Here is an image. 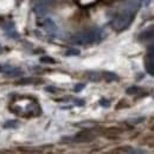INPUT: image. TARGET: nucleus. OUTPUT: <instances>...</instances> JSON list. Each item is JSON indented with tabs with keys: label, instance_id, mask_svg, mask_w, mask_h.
Here are the masks:
<instances>
[{
	"label": "nucleus",
	"instance_id": "4be33fe9",
	"mask_svg": "<svg viewBox=\"0 0 154 154\" xmlns=\"http://www.w3.org/2000/svg\"><path fill=\"white\" fill-rule=\"evenodd\" d=\"M77 102V104H79V106H84V101H83V100H76Z\"/></svg>",
	"mask_w": 154,
	"mask_h": 154
},
{
	"label": "nucleus",
	"instance_id": "9b49d317",
	"mask_svg": "<svg viewBox=\"0 0 154 154\" xmlns=\"http://www.w3.org/2000/svg\"><path fill=\"white\" fill-rule=\"evenodd\" d=\"M40 63H45V64H55L56 60L54 58L49 57V56H44V57H40Z\"/></svg>",
	"mask_w": 154,
	"mask_h": 154
},
{
	"label": "nucleus",
	"instance_id": "4468645a",
	"mask_svg": "<svg viewBox=\"0 0 154 154\" xmlns=\"http://www.w3.org/2000/svg\"><path fill=\"white\" fill-rule=\"evenodd\" d=\"M32 82H33L32 78H23V79H20L19 82H17V84H19V85H26V84H31Z\"/></svg>",
	"mask_w": 154,
	"mask_h": 154
},
{
	"label": "nucleus",
	"instance_id": "6e6552de",
	"mask_svg": "<svg viewBox=\"0 0 154 154\" xmlns=\"http://www.w3.org/2000/svg\"><path fill=\"white\" fill-rule=\"evenodd\" d=\"M102 78H104L107 82H114V81H117L119 79V76L114 74V72H109V71H104L102 74Z\"/></svg>",
	"mask_w": 154,
	"mask_h": 154
},
{
	"label": "nucleus",
	"instance_id": "aec40b11",
	"mask_svg": "<svg viewBox=\"0 0 154 154\" xmlns=\"http://www.w3.org/2000/svg\"><path fill=\"white\" fill-rule=\"evenodd\" d=\"M8 35H10V37H12V38H18V37H19L18 32H11V31H8Z\"/></svg>",
	"mask_w": 154,
	"mask_h": 154
},
{
	"label": "nucleus",
	"instance_id": "423d86ee",
	"mask_svg": "<svg viewBox=\"0 0 154 154\" xmlns=\"http://www.w3.org/2000/svg\"><path fill=\"white\" fill-rule=\"evenodd\" d=\"M146 70L149 75L154 76V55H149V60L146 62Z\"/></svg>",
	"mask_w": 154,
	"mask_h": 154
},
{
	"label": "nucleus",
	"instance_id": "2eb2a0df",
	"mask_svg": "<svg viewBox=\"0 0 154 154\" xmlns=\"http://www.w3.org/2000/svg\"><path fill=\"white\" fill-rule=\"evenodd\" d=\"M13 23L12 21H8V23H6V24H2L1 25V27L4 29V30H6V31H11V30H13Z\"/></svg>",
	"mask_w": 154,
	"mask_h": 154
},
{
	"label": "nucleus",
	"instance_id": "f257e3e1",
	"mask_svg": "<svg viewBox=\"0 0 154 154\" xmlns=\"http://www.w3.org/2000/svg\"><path fill=\"white\" fill-rule=\"evenodd\" d=\"M96 40H98V31L96 30L78 32L71 37V42L77 45H87V44H91Z\"/></svg>",
	"mask_w": 154,
	"mask_h": 154
},
{
	"label": "nucleus",
	"instance_id": "412c9836",
	"mask_svg": "<svg viewBox=\"0 0 154 154\" xmlns=\"http://www.w3.org/2000/svg\"><path fill=\"white\" fill-rule=\"evenodd\" d=\"M148 52H149V55H154V44H152V45L148 48Z\"/></svg>",
	"mask_w": 154,
	"mask_h": 154
},
{
	"label": "nucleus",
	"instance_id": "f8f14e48",
	"mask_svg": "<svg viewBox=\"0 0 154 154\" xmlns=\"http://www.w3.org/2000/svg\"><path fill=\"white\" fill-rule=\"evenodd\" d=\"M139 91H140V88H139V87H135V85L127 88V90H126V93H127L128 95H134V94L139 93Z\"/></svg>",
	"mask_w": 154,
	"mask_h": 154
},
{
	"label": "nucleus",
	"instance_id": "b1692460",
	"mask_svg": "<svg viewBox=\"0 0 154 154\" xmlns=\"http://www.w3.org/2000/svg\"><path fill=\"white\" fill-rule=\"evenodd\" d=\"M2 70H4V68H2V66H1V65H0V72H1V71H2Z\"/></svg>",
	"mask_w": 154,
	"mask_h": 154
},
{
	"label": "nucleus",
	"instance_id": "0eeeda50",
	"mask_svg": "<svg viewBox=\"0 0 154 154\" xmlns=\"http://www.w3.org/2000/svg\"><path fill=\"white\" fill-rule=\"evenodd\" d=\"M87 78L89 81H91V82H100L102 79V75L100 72H97V71H89L87 74Z\"/></svg>",
	"mask_w": 154,
	"mask_h": 154
},
{
	"label": "nucleus",
	"instance_id": "393cba45",
	"mask_svg": "<svg viewBox=\"0 0 154 154\" xmlns=\"http://www.w3.org/2000/svg\"><path fill=\"white\" fill-rule=\"evenodd\" d=\"M17 1V4H20V1H23V0H16Z\"/></svg>",
	"mask_w": 154,
	"mask_h": 154
},
{
	"label": "nucleus",
	"instance_id": "ddd939ff",
	"mask_svg": "<svg viewBox=\"0 0 154 154\" xmlns=\"http://www.w3.org/2000/svg\"><path fill=\"white\" fill-rule=\"evenodd\" d=\"M81 52H79V50H77V49H69L66 52H65V55L66 56H78Z\"/></svg>",
	"mask_w": 154,
	"mask_h": 154
},
{
	"label": "nucleus",
	"instance_id": "9d476101",
	"mask_svg": "<svg viewBox=\"0 0 154 154\" xmlns=\"http://www.w3.org/2000/svg\"><path fill=\"white\" fill-rule=\"evenodd\" d=\"M18 126H19V122L16 121V120H8L5 123H2V127L6 128V129H8V128H17Z\"/></svg>",
	"mask_w": 154,
	"mask_h": 154
},
{
	"label": "nucleus",
	"instance_id": "20e7f679",
	"mask_svg": "<svg viewBox=\"0 0 154 154\" xmlns=\"http://www.w3.org/2000/svg\"><path fill=\"white\" fill-rule=\"evenodd\" d=\"M4 72L7 77H17L23 75V70L19 68H12V66H6V69H4Z\"/></svg>",
	"mask_w": 154,
	"mask_h": 154
},
{
	"label": "nucleus",
	"instance_id": "f03ea898",
	"mask_svg": "<svg viewBox=\"0 0 154 154\" xmlns=\"http://www.w3.org/2000/svg\"><path fill=\"white\" fill-rule=\"evenodd\" d=\"M132 19H133V14L129 13V12H125V13H122V14L114 18V20L112 21V27L117 32L123 31L129 26Z\"/></svg>",
	"mask_w": 154,
	"mask_h": 154
},
{
	"label": "nucleus",
	"instance_id": "6ab92c4d",
	"mask_svg": "<svg viewBox=\"0 0 154 154\" xmlns=\"http://www.w3.org/2000/svg\"><path fill=\"white\" fill-rule=\"evenodd\" d=\"M84 87H85V84H83V83H81V84H76V85H75V88H74V90H75L76 93H79L81 90H83V89H84Z\"/></svg>",
	"mask_w": 154,
	"mask_h": 154
},
{
	"label": "nucleus",
	"instance_id": "f3484780",
	"mask_svg": "<svg viewBox=\"0 0 154 154\" xmlns=\"http://www.w3.org/2000/svg\"><path fill=\"white\" fill-rule=\"evenodd\" d=\"M100 104H101L102 107H104V108H108V107L110 106V102H109L108 100H106V98H101V100H100Z\"/></svg>",
	"mask_w": 154,
	"mask_h": 154
},
{
	"label": "nucleus",
	"instance_id": "a211bd4d",
	"mask_svg": "<svg viewBox=\"0 0 154 154\" xmlns=\"http://www.w3.org/2000/svg\"><path fill=\"white\" fill-rule=\"evenodd\" d=\"M78 126L84 127V128H91V127H94V126H95V123H93V122H81Z\"/></svg>",
	"mask_w": 154,
	"mask_h": 154
},
{
	"label": "nucleus",
	"instance_id": "1a4fd4ad",
	"mask_svg": "<svg viewBox=\"0 0 154 154\" xmlns=\"http://www.w3.org/2000/svg\"><path fill=\"white\" fill-rule=\"evenodd\" d=\"M35 12H36V14H37V16L43 17V16H45V14H46L48 8H46L44 5H37V6L35 7Z\"/></svg>",
	"mask_w": 154,
	"mask_h": 154
},
{
	"label": "nucleus",
	"instance_id": "7ed1b4c3",
	"mask_svg": "<svg viewBox=\"0 0 154 154\" xmlns=\"http://www.w3.org/2000/svg\"><path fill=\"white\" fill-rule=\"evenodd\" d=\"M94 140V134H91L90 132H81L75 136V141H79V142H88Z\"/></svg>",
	"mask_w": 154,
	"mask_h": 154
},
{
	"label": "nucleus",
	"instance_id": "dca6fc26",
	"mask_svg": "<svg viewBox=\"0 0 154 154\" xmlns=\"http://www.w3.org/2000/svg\"><path fill=\"white\" fill-rule=\"evenodd\" d=\"M45 91H48V93H51V94H55V93H57L58 89L56 87H54V85H49V87H45Z\"/></svg>",
	"mask_w": 154,
	"mask_h": 154
},
{
	"label": "nucleus",
	"instance_id": "a878e982",
	"mask_svg": "<svg viewBox=\"0 0 154 154\" xmlns=\"http://www.w3.org/2000/svg\"><path fill=\"white\" fill-rule=\"evenodd\" d=\"M0 50H1V48H0Z\"/></svg>",
	"mask_w": 154,
	"mask_h": 154
},
{
	"label": "nucleus",
	"instance_id": "5701e85b",
	"mask_svg": "<svg viewBox=\"0 0 154 154\" xmlns=\"http://www.w3.org/2000/svg\"><path fill=\"white\" fill-rule=\"evenodd\" d=\"M42 1H43V2H51L52 0H42Z\"/></svg>",
	"mask_w": 154,
	"mask_h": 154
},
{
	"label": "nucleus",
	"instance_id": "39448f33",
	"mask_svg": "<svg viewBox=\"0 0 154 154\" xmlns=\"http://www.w3.org/2000/svg\"><path fill=\"white\" fill-rule=\"evenodd\" d=\"M44 29H45L49 33H54V32L57 31V26H56L55 21L52 19H50V18L44 20Z\"/></svg>",
	"mask_w": 154,
	"mask_h": 154
}]
</instances>
